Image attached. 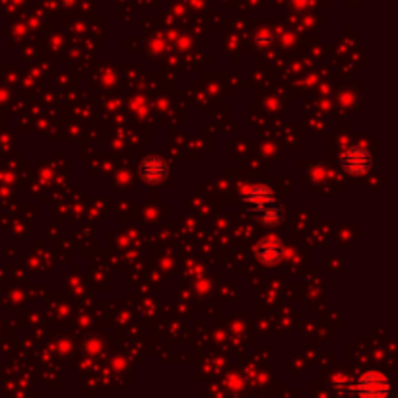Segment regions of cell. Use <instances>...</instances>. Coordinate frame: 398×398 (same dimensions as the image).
Masks as SVG:
<instances>
[{
    "instance_id": "cell-1",
    "label": "cell",
    "mask_w": 398,
    "mask_h": 398,
    "mask_svg": "<svg viewBox=\"0 0 398 398\" xmlns=\"http://www.w3.org/2000/svg\"><path fill=\"white\" fill-rule=\"evenodd\" d=\"M340 165L350 175H363V173H367L372 169L373 158L365 148L353 146V148L346 150L344 154L340 155Z\"/></svg>"
},
{
    "instance_id": "cell-2",
    "label": "cell",
    "mask_w": 398,
    "mask_h": 398,
    "mask_svg": "<svg viewBox=\"0 0 398 398\" xmlns=\"http://www.w3.org/2000/svg\"><path fill=\"white\" fill-rule=\"evenodd\" d=\"M389 389L390 383L385 375H381L377 372H369L355 381L353 392L363 395V397H381V395H387Z\"/></svg>"
},
{
    "instance_id": "cell-3",
    "label": "cell",
    "mask_w": 398,
    "mask_h": 398,
    "mask_svg": "<svg viewBox=\"0 0 398 398\" xmlns=\"http://www.w3.org/2000/svg\"><path fill=\"white\" fill-rule=\"evenodd\" d=\"M169 175V167L162 158L158 155H148L140 163V177L146 185H162Z\"/></svg>"
},
{
    "instance_id": "cell-4",
    "label": "cell",
    "mask_w": 398,
    "mask_h": 398,
    "mask_svg": "<svg viewBox=\"0 0 398 398\" xmlns=\"http://www.w3.org/2000/svg\"><path fill=\"white\" fill-rule=\"evenodd\" d=\"M257 259L266 266H274L284 259V243L278 237H264L263 241H259V245L254 247Z\"/></svg>"
},
{
    "instance_id": "cell-5",
    "label": "cell",
    "mask_w": 398,
    "mask_h": 398,
    "mask_svg": "<svg viewBox=\"0 0 398 398\" xmlns=\"http://www.w3.org/2000/svg\"><path fill=\"white\" fill-rule=\"evenodd\" d=\"M245 202H247L249 210L257 216V214H261L264 208H268L270 204H274V202H276V197H274L270 187H266V185H254V187L247 190Z\"/></svg>"
},
{
    "instance_id": "cell-6",
    "label": "cell",
    "mask_w": 398,
    "mask_h": 398,
    "mask_svg": "<svg viewBox=\"0 0 398 398\" xmlns=\"http://www.w3.org/2000/svg\"><path fill=\"white\" fill-rule=\"evenodd\" d=\"M257 217L263 222L264 226H276V224H280L282 222L284 212H282L280 204H278V202H274V204H270L268 208H264L261 214H257Z\"/></svg>"
}]
</instances>
